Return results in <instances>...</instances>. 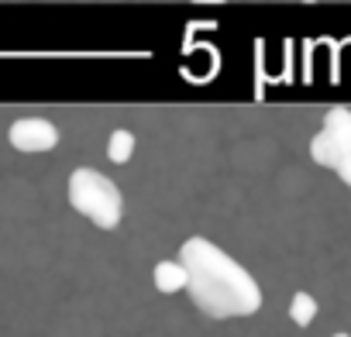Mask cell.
<instances>
[{
  "label": "cell",
  "instance_id": "obj_7",
  "mask_svg": "<svg viewBox=\"0 0 351 337\" xmlns=\"http://www.w3.org/2000/svg\"><path fill=\"white\" fill-rule=\"evenodd\" d=\"M107 155H110V162H128L131 155H134V134L131 131H124V127H117L110 138H107Z\"/></svg>",
  "mask_w": 351,
  "mask_h": 337
},
{
  "label": "cell",
  "instance_id": "obj_3",
  "mask_svg": "<svg viewBox=\"0 0 351 337\" xmlns=\"http://www.w3.org/2000/svg\"><path fill=\"white\" fill-rule=\"evenodd\" d=\"M310 155L317 165L341 176L344 186H351V110L330 107L324 114V127L310 141Z\"/></svg>",
  "mask_w": 351,
  "mask_h": 337
},
{
  "label": "cell",
  "instance_id": "obj_2",
  "mask_svg": "<svg viewBox=\"0 0 351 337\" xmlns=\"http://www.w3.org/2000/svg\"><path fill=\"white\" fill-rule=\"evenodd\" d=\"M69 207L93 221L100 231H114L124 214V197L114 179H107L97 168H73L69 176Z\"/></svg>",
  "mask_w": 351,
  "mask_h": 337
},
{
  "label": "cell",
  "instance_id": "obj_6",
  "mask_svg": "<svg viewBox=\"0 0 351 337\" xmlns=\"http://www.w3.org/2000/svg\"><path fill=\"white\" fill-rule=\"evenodd\" d=\"M313 316H317V299H313L310 292H296V296L289 299V320H293L296 327H310Z\"/></svg>",
  "mask_w": 351,
  "mask_h": 337
},
{
  "label": "cell",
  "instance_id": "obj_5",
  "mask_svg": "<svg viewBox=\"0 0 351 337\" xmlns=\"http://www.w3.org/2000/svg\"><path fill=\"white\" fill-rule=\"evenodd\" d=\"M152 279H155L158 292H180V289H186V272H183L180 262H158Z\"/></svg>",
  "mask_w": 351,
  "mask_h": 337
},
{
  "label": "cell",
  "instance_id": "obj_4",
  "mask_svg": "<svg viewBox=\"0 0 351 337\" xmlns=\"http://www.w3.org/2000/svg\"><path fill=\"white\" fill-rule=\"evenodd\" d=\"M8 141L18 151H52L59 145V127L45 117H21L11 124Z\"/></svg>",
  "mask_w": 351,
  "mask_h": 337
},
{
  "label": "cell",
  "instance_id": "obj_1",
  "mask_svg": "<svg viewBox=\"0 0 351 337\" xmlns=\"http://www.w3.org/2000/svg\"><path fill=\"white\" fill-rule=\"evenodd\" d=\"M176 262L186 272L190 299L207 316L234 320V316H252L262 310V286L255 282V275L214 241L200 234L186 238Z\"/></svg>",
  "mask_w": 351,
  "mask_h": 337
},
{
  "label": "cell",
  "instance_id": "obj_8",
  "mask_svg": "<svg viewBox=\"0 0 351 337\" xmlns=\"http://www.w3.org/2000/svg\"><path fill=\"white\" fill-rule=\"evenodd\" d=\"M334 337H351V334H344V330H337V334H334Z\"/></svg>",
  "mask_w": 351,
  "mask_h": 337
}]
</instances>
